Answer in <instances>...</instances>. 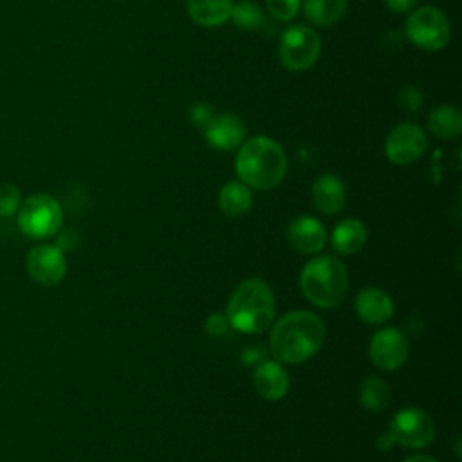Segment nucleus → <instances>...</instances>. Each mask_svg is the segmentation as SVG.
<instances>
[{"instance_id":"bb28decb","label":"nucleus","mask_w":462,"mask_h":462,"mask_svg":"<svg viewBox=\"0 0 462 462\" xmlns=\"http://www.w3.org/2000/svg\"><path fill=\"white\" fill-rule=\"evenodd\" d=\"M213 116H215L213 108L206 103H195L189 106V112H188L189 121L199 128H204L213 119Z\"/></svg>"},{"instance_id":"c756f323","label":"nucleus","mask_w":462,"mask_h":462,"mask_svg":"<svg viewBox=\"0 0 462 462\" xmlns=\"http://www.w3.org/2000/svg\"><path fill=\"white\" fill-rule=\"evenodd\" d=\"M377 446H379L381 449H390V448L393 446V440H392V437H390V433H388V431H384V433L379 437Z\"/></svg>"},{"instance_id":"6ab92c4d","label":"nucleus","mask_w":462,"mask_h":462,"mask_svg":"<svg viewBox=\"0 0 462 462\" xmlns=\"http://www.w3.org/2000/svg\"><path fill=\"white\" fill-rule=\"evenodd\" d=\"M366 227L357 218H345L341 220L332 231V247L339 254H354L357 253L366 242Z\"/></svg>"},{"instance_id":"2eb2a0df","label":"nucleus","mask_w":462,"mask_h":462,"mask_svg":"<svg viewBox=\"0 0 462 462\" xmlns=\"http://www.w3.org/2000/svg\"><path fill=\"white\" fill-rule=\"evenodd\" d=\"M312 202L325 215H336L343 209L346 200L345 184L337 175L323 173L312 182Z\"/></svg>"},{"instance_id":"39448f33","label":"nucleus","mask_w":462,"mask_h":462,"mask_svg":"<svg viewBox=\"0 0 462 462\" xmlns=\"http://www.w3.org/2000/svg\"><path fill=\"white\" fill-rule=\"evenodd\" d=\"M16 222L29 238H49L63 224L61 204L49 193H34L22 200L16 211Z\"/></svg>"},{"instance_id":"4be33fe9","label":"nucleus","mask_w":462,"mask_h":462,"mask_svg":"<svg viewBox=\"0 0 462 462\" xmlns=\"http://www.w3.org/2000/svg\"><path fill=\"white\" fill-rule=\"evenodd\" d=\"M390 397H392V390L386 384L384 379L381 377H366L361 383L359 388V399L361 404L368 410V411H383L388 404H390Z\"/></svg>"},{"instance_id":"6e6552de","label":"nucleus","mask_w":462,"mask_h":462,"mask_svg":"<svg viewBox=\"0 0 462 462\" xmlns=\"http://www.w3.org/2000/svg\"><path fill=\"white\" fill-rule=\"evenodd\" d=\"M388 433L393 444L417 449L431 444V440L435 439V424L424 410L402 408L392 417L388 424Z\"/></svg>"},{"instance_id":"aec40b11","label":"nucleus","mask_w":462,"mask_h":462,"mask_svg":"<svg viewBox=\"0 0 462 462\" xmlns=\"http://www.w3.org/2000/svg\"><path fill=\"white\" fill-rule=\"evenodd\" d=\"M253 193L242 180H229L218 191V206L227 217H240L251 209Z\"/></svg>"},{"instance_id":"9d476101","label":"nucleus","mask_w":462,"mask_h":462,"mask_svg":"<svg viewBox=\"0 0 462 462\" xmlns=\"http://www.w3.org/2000/svg\"><path fill=\"white\" fill-rule=\"evenodd\" d=\"M29 276L45 287L58 285L67 273V260L63 251L52 244L32 245L25 258Z\"/></svg>"},{"instance_id":"f03ea898","label":"nucleus","mask_w":462,"mask_h":462,"mask_svg":"<svg viewBox=\"0 0 462 462\" xmlns=\"http://www.w3.org/2000/svg\"><path fill=\"white\" fill-rule=\"evenodd\" d=\"M287 164V155L278 141L267 135H254L238 146L235 171L245 186L271 189L283 180Z\"/></svg>"},{"instance_id":"1a4fd4ad","label":"nucleus","mask_w":462,"mask_h":462,"mask_svg":"<svg viewBox=\"0 0 462 462\" xmlns=\"http://www.w3.org/2000/svg\"><path fill=\"white\" fill-rule=\"evenodd\" d=\"M428 148V135L417 123H401L384 139V155L397 166L419 161Z\"/></svg>"},{"instance_id":"7c9ffc66","label":"nucleus","mask_w":462,"mask_h":462,"mask_svg":"<svg viewBox=\"0 0 462 462\" xmlns=\"http://www.w3.org/2000/svg\"><path fill=\"white\" fill-rule=\"evenodd\" d=\"M404 462H440V460L428 455H413V457H408Z\"/></svg>"},{"instance_id":"393cba45","label":"nucleus","mask_w":462,"mask_h":462,"mask_svg":"<svg viewBox=\"0 0 462 462\" xmlns=\"http://www.w3.org/2000/svg\"><path fill=\"white\" fill-rule=\"evenodd\" d=\"M22 204L20 189L11 182L0 184V217H11Z\"/></svg>"},{"instance_id":"5701e85b","label":"nucleus","mask_w":462,"mask_h":462,"mask_svg":"<svg viewBox=\"0 0 462 462\" xmlns=\"http://www.w3.org/2000/svg\"><path fill=\"white\" fill-rule=\"evenodd\" d=\"M229 20L242 31H258L265 23V14L254 0H238L233 2Z\"/></svg>"},{"instance_id":"f257e3e1","label":"nucleus","mask_w":462,"mask_h":462,"mask_svg":"<svg viewBox=\"0 0 462 462\" xmlns=\"http://www.w3.org/2000/svg\"><path fill=\"white\" fill-rule=\"evenodd\" d=\"M323 319L309 310H292L282 316L269 337L271 354L278 363H303L312 357L323 345Z\"/></svg>"},{"instance_id":"9b49d317","label":"nucleus","mask_w":462,"mask_h":462,"mask_svg":"<svg viewBox=\"0 0 462 462\" xmlns=\"http://www.w3.org/2000/svg\"><path fill=\"white\" fill-rule=\"evenodd\" d=\"M410 345L406 336L397 328H381L375 332L368 345L372 363L386 372L397 370L408 359Z\"/></svg>"},{"instance_id":"a211bd4d","label":"nucleus","mask_w":462,"mask_h":462,"mask_svg":"<svg viewBox=\"0 0 462 462\" xmlns=\"http://www.w3.org/2000/svg\"><path fill=\"white\" fill-rule=\"evenodd\" d=\"M303 16L316 27L336 25L348 9V0H301Z\"/></svg>"},{"instance_id":"cd10ccee","label":"nucleus","mask_w":462,"mask_h":462,"mask_svg":"<svg viewBox=\"0 0 462 462\" xmlns=\"http://www.w3.org/2000/svg\"><path fill=\"white\" fill-rule=\"evenodd\" d=\"M229 328V321L226 318V314H220V312H215L211 314L208 319H206V332L213 337H218L222 334H226Z\"/></svg>"},{"instance_id":"f3484780","label":"nucleus","mask_w":462,"mask_h":462,"mask_svg":"<svg viewBox=\"0 0 462 462\" xmlns=\"http://www.w3.org/2000/svg\"><path fill=\"white\" fill-rule=\"evenodd\" d=\"M233 0H188V14L200 27H218L229 20Z\"/></svg>"},{"instance_id":"7ed1b4c3","label":"nucleus","mask_w":462,"mask_h":462,"mask_svg":"<svg viewBox=\"0 0 462 462\" xmlns=\"http://www.w3.org/2000/svg\"><path fill=\"white\" fill-rule=\"evenodd\" d=\"M276 301L271 287L258 278L242 282L231 294L226 318L229 327L244 334H258L269 328L274 319Z\"/></svg>"},{"instance_id":"c85d7f7f","label":"nucleus","mask_w":462,"mask_h":462,"mask_svg":"<svg viewBox=\"0 0 462 462\" xmlns=\"http://www.w3.org/2000/svg\"><path fill=\"white\" fill-rule=\"evenodd\" d=\"M384 5L392 11V13H397V14H404V13H410L419 0H383Z\"/></svg>"},{"instance_id":"b1692460","label":"nucleus","mask_w":462,"mask_h":462,"mask_svg":"<svg viewBox=\"0 0 462 462\" xmlns=\"http://www.w3.org/2000/svg\"><path fill=\"white\" fill-rule=\"evenodd\" d=\"M267 11L278 22H291L301 11V0H265Z\"/></svg>"},{"instance_id":"f8f14e48","label":"nucleus","mask_w":462,"mask_h":462,"mask_svg":"<svg viewBox=\"0 0 462 462\" xmlns=\"http://www.w3.org/2000/svg\"><path fill=\"white\" fill-rule=\"evenodd\" d=\"M202 132L208 144L220 152L236 150L245 141V125L233 112L215 114Z\"/></svg>"},{"instance_id":"ddd939ff","label":"nucleus","mask_w":462,"mask_h":462,"mask_svg":"<svg viewBox=\"0 0 462 462\" xmlns=\"http://www.w3.org/2000/svg\"><path fill=\"white\" fill-rule=\"evenodd\" d=\"M287 240L301 254H318L327 242V231L318 218L298 217L287 227Z\"/></svg>"},{"instance_id":"423d86ee","label":"nucleus","mask_w":462,"mask_h":462,"mask_svg":"<svg viewBox=\"0 0 462 462\" xmlns=\"http://www.w3.org/2000/svg\"><path fill=\"white\" fill-rule=\"evenodd\" d=\"M404 34L422 51H440L451 40V22L442 9L422 5L410 11L404 22Z\"/></svg>"},{"instance_id":"0eeeda50","label":"nucleus","mask_w":462,"mask_h":462,"mask_svg":"<svg viewBox=\"0 0 462 462\" xmlns=\"http://www.w3.org/2000/svg\"><path fill=\"white\" fill-rule=\"evenodd\" d=\"M321 54V38L316 29L303 23L289 25L282 31L278 56L291 72L309 70Z\"/></svg>"},{"instance_id":"dca6fc26","label":"nucleus","mask_w":462,"mask_h":462,"mask_svg":"<svg viewBox=\"0 0 462 462\" xmlns=\"http://www.w3.org/2000/svg\"><path fill=\"white\" fill-rule=\"evenodd\" d=\"M253 383L260 397L267 401H280L289 390V374L282 363L265 361L254 370Z\"/></svg>"},{"instance_id":"4468645a","label":"nucleus","mask_w":462,"mask_h":462,"mask_svg":"<svg viewBox=\"0 0 462 462\" xmlns=\"http://www.w3.org/2000/svg\"><path fill=\"white\" fill-rule=\"evenodd\" d=\"M354 309L357 318L366 325H381L393 316L392 298L377 287H366L357 292Z\"/></svg>"},{"instance_id":"20e7f679","label":"nucleus","mask_w":462,"mask_h":462,"mask_svg":"<svg viewBox=\"0 0 462 462\" xmlns=\"http://www.w3.org/2000/svg\"><path fill=\"white\" fill-rule=\"evenodd\" d=\"M300 287L312 305L321 309L337 307L348 292L346 267L332 254H318L305 263Z\"/></svg>"},{"instance_id":"412c9836","label":"nucleus","mask_w":462,"mask_h":462,"mask_svg":"<svg viewBox=\"0 0 462 462\" xmlns=\"http://www.w3.org/2000/svg\"><path fill=\"white\" fill-rule=\"evenodd\" d=\"M428 130L439 139H453L462 132V112L453 105H440L428 116Z\"/></svg>"},{"instance_id":"a878e982","label":"nucleus","mask_w":462,"mask_h":462,"mask_svg":"<svg viewBox=\"0 0 462 462\" xmlns=\"http://www.w3.org/2000/svg\"><path fill=\"white\" fill-rule=\"evenodd\" d=\"M399 103H401V106L404 110L415 112V110H419L422 106V94H420V90L417 87L406 85L401 90V94H399Z\"/></svg>"}]
</instances>
